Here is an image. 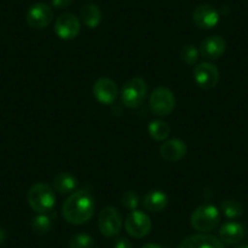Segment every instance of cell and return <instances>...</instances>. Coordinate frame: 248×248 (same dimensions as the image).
<instances>
[{
  "instance_id": "1",
  "label": "cell",
  "mask_w": 248,
  "mask_h": 248,
  "mask_svg": "<svg viewBox=\"0 0 248 248\" xmlns=\"http://www.w3.org/2000/svg\"><path fill=\"white\" fill-rule=\"evenodd\" d=\"M96 204L95 199L88 190L72 192L62 206V217L73 225L88 223L94 217Z\"/></svg>"
},
{
  "instance_id": "2",
  "label": "cell",
  "mask_w": 248,
  "mask_h": 248,
  "mask_svg": "<svg viewBox=\"0 0 248 248\" xmlns=\"http://www.w3.org/2000/svg\"><path fill=\"white\" fill-rule=\"evenodd\" d=\"M27 202L38 214H47L56 204L55 190L45 183L34 184L27 192Z\"/></svg>"
},
{
  "instance_id": "3",
  "label": "cell",
  "mask_w": 248,
  "mask_h": 248,
  "mask_svg": "<svg viewBox=\"0 0 248 248\" xmlns=\"http://www.w3.org/2000/svg\"><path fill=\"white\" fill-rule=\"evenodd\" d=\"M147 96V83L140 77H133L124 83L121 90V101L128 108H138Z\"/></svg>"
},
{
  "instance_id": "4",
  "label": "cell",
  "mask_w": 248,
  "mask_h": 248,
  "mask_svg": "<svg viewBox=\"0 0 248 248\" xmlns=\"http://www.w3.org/2000/svg\"><path fill=\"white\" fill-rule=\"evenodd\" d=\"M191 226L201 233L209 232L218 226L220 212L213 204H201L191 214Z\"/></svg>"
},
{
  "instance_id": "5",
  "label": "cell",
  "mask_w": 248,
  "mask_h": 248,
  "mask_svg": "<svg viewBox=\"0 0 248 248\" xmlns=\"http://www.w3.org/2000/svg\"><path fill=\"white\" fill-rule=\"evenodd\" d=\"M150 108L156 116H168L175 108V96L167 87H157L150 95Z\"/></svg>"
},
{
  "instance_id": "6",
  "label": "cell",
  "mask_w": 248,
  "mask_h": 248,
  "mask_svg": "<svg viewBox=\"0 0 248 248\" xmlns=\"http://www.w3.org/2000/svg\"><path fill=\"white\" fill-rule=\"evenodd\" d=\"M100 232L105 237H114L118 235L123 226V219L118 209L114 207H106L102 209L97 219Z\"/></svg>"
},
{
  "instance_id": "7",
  "label": "cell",
  "mask_w": 248,
  "mask_h": 248,
  "mask_svg": "<svg viewBox=\"0 0 248 248\" xmlns=\"http://www.w3.org/2000/svg\"><path fill=\"white\" fill-rule=\"evenodd\" d=\"M125 230L132 237L142 238L151 231L152 221L146 213L141 211H132L124 221Z\"/></svg>"
},
{
  "instance_id": "8",
  "label": "cell",
  "mask_w": 248,
  "mask_h": 248,
  "mask_svg": "<svg viewBox=\"0 0 248 248\" xmlns=\"http://www.w3.org/2000/svg\"><path fill=\"white\" fill-rule=\"evenodd\" d=\"M55 33L62 40H72L80 32V21L73 14L66 13L60 15L55 22Z\"/></svg>"
},
{
  "instance_id": "9",
  "label": "cell",
  "mask_w": 248,
  "mask_h": 248,
  "mask_svg": "<svg viewBox=\"0 0 248 248\" xmlns=\"http://www.w3.org/2000/svg\"><path fill=\"white\" fill-rule=\"evenodd\" d=\"M219 70L212 62H201L194 68V78L196 84L204 90H211L218 84Z\"/></svg>"
},
{
  "instance_id": "10",
  "label": "cell",
  "mask_w": 248,
  "mask_h": 248,
  "mask_svg": "<svg viewBox=\"0 0 248 248\" xmlns=\"http://www.w3.org/2000/svg\"><path fill=\"white\" fill-rule=\"evenodd\" d=\"M54 20V11L47 4L35 3L31 6L26 14V21L32 28L43 30L47 27Z\"/></svg>"
},
{
  "instance_id": "11",
  "label": "cell",
  "mask_w": 248,
  "mask_h": 248,
  "mask_svg": "<svg viewBox=\"0 0 248 248\" xmlns=\"http://www.w3.org/2000/svg\"><path fill=\"white\" fill-rule=\"evenodd\" d=\"M93 95L102 105H112L118 96V88L111 78L101 77L93 85Z\"/></svg>"
},
{
  "instance_id": "12",
  "label": "cell",
  "mask_w": 248,
  "mask_h": 248,
  "mask_svg": "<svg viewBox=\"0 0 248 248\" xmlns=\"http://www.w3.org/2000/svg\"><path fill=\"white\" fill-rule=\"evenodd\" d=\"M192 20L199 28L211 30L219 23L220 14L214 6L209 4H201L192 13Z\"/></svg>"
},
{
  "instance_id": "13",
  "label": "cell",
  "mask_w": 248,
  "mask_h": 248,
  "mask_svg": "<svg viewBox=\"0 0 248 248\" xmlns=\"http://www.w3.org/2000/svg\"><path fill=\"white\" fill-rule=\"evenodd\" d=\"M226 50V42L220 35L207 37L200 45V54L206 60H217L224 55Z\"/></svg>"
},
{
  "instance_id": "14",
  "label": "cell",
  "mask_w": 248,
  "mask_h": 248,
  "mask_svg": "<svg viewBox=\"0 0 248 248\" xmlns=\"http://www.w3.org/2000/svg\"><path fill=\"white\" fill-rule=\"evenodd\" d=\"M187 154V146L180 139H170L164 141L159 147V155L168 162H178Z\"/></svg>"
},
{
  "instance_id": "15",
  "label": "cell",
  "mask_w": 248,
  "mask_h": 248,
  "mask_svg": "<svg viewBox=\"0 0 248 248\" xmlns=\"http://www.w3.org/2000/svg\"><path fill=\"white\" fill-rule=\"evenodd\" d=\"M179 248H225L224 243L216 236L207 233H196L184 238Z\"/></svg>"
},
{
  "instance_id": "16",
  "label": "cell",
  "mask_w": 248,
  "mask_h": 248,
  "mask_svg": "<svg viewBox=\"0 0 248 248\" xmlns=\"http://www.w3.org/2000/svg\"><path fill=\"white\" fill-rule=\"evenodd\" d=\"M220 241L225 245H236L245 236V229L240 223L236 221H226L221 225L219 230Z\"/></svg>"
},
{
  "instance_id": "17",
  "label": "cell",
  "mask_w": 248,
  "mask_h": 248,
  "mask_svg": "<svg viewBox=\"0 0 248 248\" xmlns=\"http://www.w3.org/2000/svg\"><path fill=\"white\" fill-rule=\"evenodd\" d=\"M168 202L169 199L166 192L161 191V190H151L144 196L142 204L149 212L159 213L163 209H166V207L168 206Z\"/></svg>"
},
{
  "instance_id": "18",
  "label": "cell",
  "mask_w": 248,
  "mask_h": 248,
  "mask_svg": "<svg viewBox=\"0 0 248 248\" xmlns=\"http://www.w3.org/2000/svg\"><path fill=\"white\" fill-rule=\"evenodd\" d=\"M52 185H54L55 191L60 192V194H72L78 185V179L73 174L62 171L55 176L54 180H52Z\"/></svg>"
},
{
  "instance_id": "19",
  "label": "cell",
  "mask_w": 248,
  "mask_h": 248,
  "mask_svg": "<svg viewBox=\"0 0 248 248\" xmlns=\"http://www.w3.org/2000/svg\"><path fill=\"white\" fill-rule=\"evenodd\" d=\"M80 20L88 28H96L101 23L102 13L95 4H87L80 10Z\"/></svg>"
},
{
  "instance_id": "20",
  "label": "cell",
  "mask_w": 248,
  "mask_h": 248,
  "mask_svg": "<svg viewBox=\"0 0 248 248\" xmlns=\"http://www.w3.org/2000/svg\"><path fill=\"white\" fill-rule=\"evenodd\" d=\"M149 134L156 141H163L170 134V127L168 125V123L161 119H155V121L150 122L149 124Z\"/></svg>"
},
{
  "instance_id": "21",
  "label": "cell",
  "mask_w": 248,
  "mask_h": 248,
  "mask_svg": "<svg viewBox=\"0 0 248 248\" xmlns=\"http://www.w3.org/2000/svg\"><path fill=\"white\" fill-rule=\"evenodd\" d=\"M52 229V218L47 214H38L32 220V230L38 235H45Z\"/></svg>"
},
{
  "instance_id": "22",
  "label": "cell",
  "mask_w": 248,
  "mask_h": 248,
  "mask_svg": "<svg viewBox=\"0 0 248 248\" xmlns=\"http://www.w3.org/2000/svg\"><path fill=\"white\" fill-rule=\"evenodd\" d=\"M220 209L224 216L229 219H236L242 216L243 213L242 204L240 202L235 201V200H225V201H223L220 204Z\"/></svg>"
},
{
  "instance_id": "23",
  "label": "cell",
  "mask_w": 248,
  "mask_h": 248,
  "mask_svg": "<svg viewBox=\"0 0 248 248\" xmlns=\"http://www.w3.org/2000/svg\"><path fill=\"white\" fill-rule=\"evenodd\" d=\"M180 57L186 65L194 66L200 57V50L194 44H186L180 50Z\"/></svg>"
},
{
  "instance_id": "24",
  "label": "cell",
  "mask_w": 248,
  "mask_h": 248,
  "mask_svg": "<svg viewBox=\"0 0 248 248\" xmlns=\"http://www.w3.org/2000/svg\"><path fill=\"white\" fill-rule=\"evenodd\" d=\"M94 238L88 233H76L70 240V248H94Z\"/></svg>"
},
{
  "instance_id": "25",
  "label": "cell",
  "mask_w": 248,
  "mask_h": 248,
  "mask_svg": "<svg viewBox=\"0 0 248 248\" xmlns=\"http://www.w3.org/2000/svg\"><path fill=\"white\" fill-rule=\"evenodd\" d=\"M139 196L133 191H125L122 196V204L128 211H135L139 206Z\"/></svg>"
},
{
  "instance_id": "26",
  "label": "cell",
  "mask_w": 248,
  "mask_h": 248,
  "mask_svg": "<svg viewBox=\"0 0 248 248\" xmlns=\"http://www.w3.org/2000/svg\"><path fill=\"white\" fill-rule=\"evenodd\" d=\"M114 248H133L132 242L125 237H119L114 242Z\"/></svg>"
},
{
  "instance_id": "27",
  "label": "cell",
  "mask_w": 248,
  "mask_h": 248,
  "mask_svg": "<svg viewBox=\"0 0 248 248\" xmlns=\"http://www.w3.org/2000/svg\"><path fill=\"white\" fill-rule=\"evenodd\" d=\"M72 4V0H51V5L56 9H66Z\"/></svg>"
},
{
  "instance_id": "28",
  "label": "cell",
  "mask_w": 248,
  "mask_h": 248,
  "mask_svg": "<svg viewBox=\"0 0 248 248\" xmlns=\"http://www.w3.org/2000/svg\"><path fill=\"white\" fill-rule=\"evenodd\" d=\"M141 248H163V247H161V246L157 245V243H147V245H145L144 247Z\"/></svg>"
},
{
  "instance_id": "29",
  "label": "cell",
  "mask_w": 248,
  "mask_h": 248,
  "mask_svg": "<svg viewBox=\"0 0 248 248\" xmlns=\"http://www.w3.org/2000/svg\"><path fill=\"white\" fill-rule=\"evenodd\" d=\"M4 240H5V231L3 229H0V243L4 242Z\"/></svg>"
},
{
  "instance_id": "30",
  "label": "cell",
  "mask_w": 248,
  "mask_h": 248,
  "mask_svg": "<svg viewBox=\"0 0 248 248\" xmlns=\"http://www.w3.org/2000/svg\"><path fill=\"white\" fill-rule=\"evenodd\" d=\"M235 248H248V245H241V246H237V247Z\"/></svg>"
}]
</instances>
